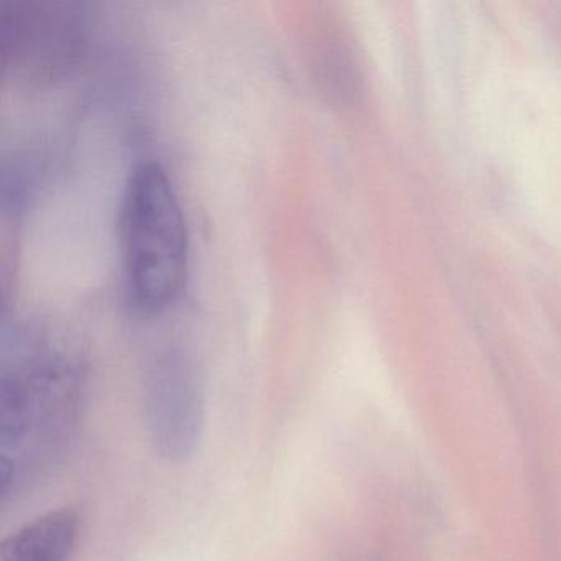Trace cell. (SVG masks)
Listing matches in <instances>:
<instances>
[{"mask_svg": "<svg viewBox=\"0 0 561 561\" xmlns=\"http://www.w3.org/2000/svg\"><path fill=\"white\" fill-rule=\"evenodd\" d=\"M119 248L130 304L159 313L175 304L188 278V228L165 169L144 162L130 172L119 206Z\"/></svg>", "mask_w": 561, "mask_h": 561, "instance_id": "6da1fadb", "label": "cell"}, {"mask_svg": "<svg viewBox=\"0 0 561 561\" xmlns=\"http://www.w3.org/2000/svg\"><path fill=\"white\" fill-rule=\"evenodd\" d=\"M77 366L47 346L32 347L4 363L0 376V469L18 462L27 438L51 443L68 425L77 403ZM35 439V438H34ZM55 443V442H54Z\"/></svg>", "mask_w": 561, "mask_h": 561, "instance_id": "7a4b0ae2", "label": "cell"}, {"mask_svg": "<svg viewBox=\"0 0 561 561\" xmlns=\"http://www.w3.org/2000/svg\"><path fill=\"white\" fill-rule=\"evenodd\" d=\"M83 9L70 0H11L0 11V64L11 80L47 84L83 54Z\"/></svg>", "mask_w": 561, "mask_h": 561, "instance_id": "3957f363", "label": "cell"}, {"mask_svg": "<svg viewBox=\"0 0 561 561\" xmlns=\"http://www.w3.org/2000/svg\"><path fill=\"white\" fill-rule=\"evenodd\" d=\"M144 415L160 458L182 465L198 451L206 426V403L195 370L180 359L157 364L147 379Z\"/></svg>", "mask_w": 561, "mask_h": 561, "instance_id": "277c9868", "label": "cell"}, {"mask_svg": "<svg viewBox=\"0 0 561 561\" xmlns=\"http://www.w3.org/2000/svg\"><path fill=\"white\" fill-rule=\"evenodd\" d=\"M80 528V515L71 507L38 515L4 538L0 561H71Z\"/></svg>", "mask_w": 561, "mask_h": 561, "instance_id": "5b68a950", "label": "cell"}]
</instances>
